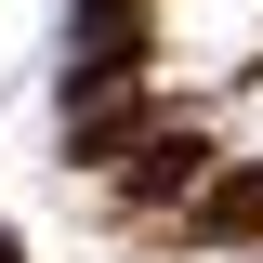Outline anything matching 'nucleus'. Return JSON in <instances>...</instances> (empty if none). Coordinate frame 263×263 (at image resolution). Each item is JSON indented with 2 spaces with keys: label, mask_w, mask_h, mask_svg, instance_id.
I'll use <instances>...</instances> for the list:
<instances>
[{
  "label": "nucleus",
  "mask_w": 263,
  "mask_h": 263,
  "mask_svg": "<svg viewBox=\"0 0 263 263\" xmlns=\"http://www.w3.org/2000/svg\"><path fill=\"white\" fill-rule=\"evenodd\" d=\"M237 66H263V0H158V79L211 92Z\"/></svg>",
  "instance_id": "f257e3e1"
}]
</instances>
